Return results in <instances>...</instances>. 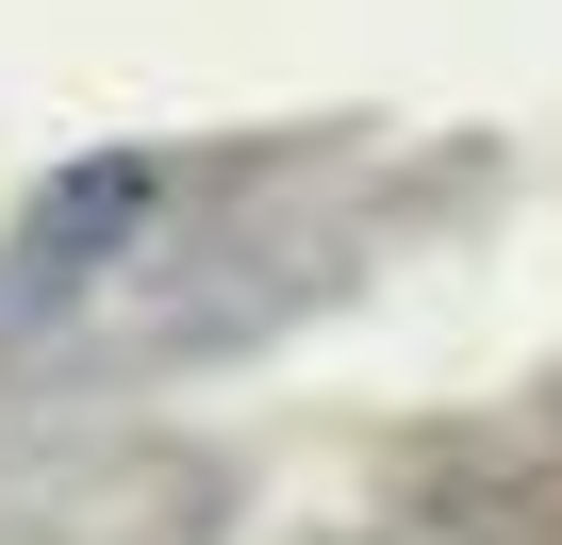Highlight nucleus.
Listing matches in <instances>:
<instances>
[{
  "instance_id": "obj_1",
  "label": "nucleus",
  "mask_w": 562,
  "mask_h": 545,
  "mask_svg": "<svg viewBox=\"0 0 562 545\" xmlns=\"http://www.w3.org/2000/svg\"><path fill=\"white\" fill-rule=\"evenodd\" d=\"M149 231V166L133 149H100V166H67L34 215H18V264H0V331H50L83 282H100V264Z\"/></svg>"
}]
</instances>
